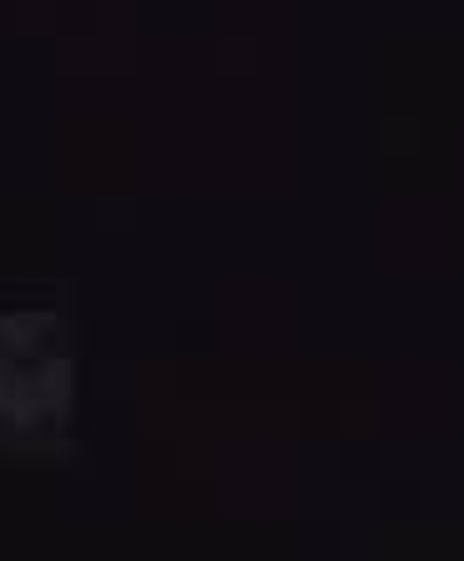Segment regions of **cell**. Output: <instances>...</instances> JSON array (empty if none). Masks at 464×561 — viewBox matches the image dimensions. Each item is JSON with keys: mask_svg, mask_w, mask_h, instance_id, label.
I'll return each instance as SVG.
<instances>
[{"mask_svg": "<svg viewBox=\"0 0 464 561\" xmlns=\"http://www.w3.org/2000/svg\"><path fill=\"white\" fill-rule=\"evenodd\" d=\"M31 385H36L46 415H66V410H71V394H77V369H71V359H46Z\"/></svg>", "mask_w": 464, "mask_h": 561, "instance_id": "1", "label": "cell"}, {"mask_svg": "<svg viewBox=\"0 0 464 561\" xmlns=\"http://www.w3.org/2000/svg\"><path fill=\"white\" fill-rule=\"evenodd\" d=\"M46 324H51L46 313H0V354H11V359L31 354L46 334Z\"/></svg>", "mask_w": 464, "mask_h": 561, "instance_id": "2", "label": "cell"}]
</instances>
